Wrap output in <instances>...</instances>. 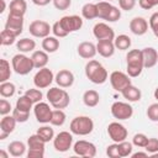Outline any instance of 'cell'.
<instances>
[{"mask_svg": "<svg viewBox=\"0 0 158 158\" xmlns=\"http://www.w3.org/2000/svg\"><path fill=\"white\" fill-rule=\"evenodd\" d=\"M84 70H85L86 78L94 84H104L109 78V74H107V70L105 69V67L95 59H90L85 64Z\"/></svg>", "mask_w": 158, "mask_h": 158, "instance_id": "6da1fadb", "label": "cell"}, {"mask_svg": "<svg viewBox=\"0 0 158 158\" xmlns=\"http://www.w3.org/2000/svg\"><path fill=\"white\" fill-rule=\"evenodd\" d=\"M126 65H127V74L131 78H137L141 75L144 64H143V54L142 49H131L126 54Z\"/></svg>", "mask_w": 158, "mask_h": 158, "instance_id": "7a4b0ae2", "label": "cell"}, {"mask_svg": "<svg viewBox=\"0 0 158 158\" xmlns=\"http://www.w3.org/2000/svg\"><path fill=\"white\" fill-rule=\"evenodd\" d=\"M46 96H47V100L53 109H62L63 110L70 102L69 94L67 93V90L64 88H60V86L59 88L53 86V88L48 89Z\"/></svg>", "mask_w": 158, "mask_h": 158, "instance_id": "3957f363", "label": "cell"}, {"mask_svg": "<svg viewBox=\"0 0 158 158\" xmlns=\"http://www.w3.org/2000/svg\"><path fill=\"white\" fill-rule=\"evenodd\" d=\"M69 130L77 136H88L94 130V121L89 116H77L70 121Z\"/></svg>", "mask_w": 158, "mask_h": 158, "instance_id": "277c9868", "label": "cell"}, {"mask_svg": "<svg viewBox=\"0 0 158 158\" xmlns=\"http://www.w3.org/2000/svg\"><path fill=\"white\" fill-rule=\"evenodd\" d=\"M11 67L14 72L19 75H26L32 69H35L31 57H27L25 53H17L11 59Z\"/></svg>", "mask_w": 158, "mask_h": 158, "instance_id": "5b68a950", "label": "cell"}, {"mask_svg": "<svg viewBox=\"0 0 158 158\" xmlns=\"http://www.w3.org/2000/svg\"><path fill=\"white\" fill-rule=\"evenodd\" d=\"M109 80H110V84H111L112 89L115 91H118V93H121L126 86L132 84L131 83V77L127 73H123V72H120V70L112 72L109 77Z\"/></svg>", "mask_w": 158, "mask_h": 158, "instance_id": "8992f818", "label": "cell"}, {"mask_svg": "<svg viewBox=\"0 0 158 158\" xmlns=\"http://www.w3.org/2000/svg\"><path fill=\"white\" fill-rule=\"evenodd\" d=\"M111 115L116 120H118V121H121V120H128L133 115V107L128 102L115 101L111 105Z\"/></svg>", "mask_w": 158, "mask_h": 158, "instance_id": "52a82bcc", "label": "cell"}, {"mask_svg": "<svg viewBox=\"0 0 158 158\" xmlns=\"http://www.w3.org/2000/svg\"><path fill=\"white\" fill-rule=\"evenodd\" d=\"M73 144V133L68 132V131H62L59 133H57L53 138V147L57 152L64 153L67 151H69V148H72Z\"/></svg>", "mask_w": 158, "mask_h": 158, "instance_id": "ba28073f", "label": "cell"}, {"mask_svg": "<svg viewBox=\"0 0 158 158\" xmlns=\"http://www.w3.org/2000/svg\"><path fill=\"white\" fill-rule=\"evenodd\" d=\"M54 80V74L53 72L44 67V68H41L38 69V72L35 74L33 77V84L36 88L38 89H44V88H48Z\"/></svg>", "mask_w": 158, "mask_h": 158, "instance_id": "9c48e42d", "label": "cell"}, {"mask_svg": "<svg viewBox=\"0 0 158 158\" xmlns=\"http://www.w3.org/2000/svg\"><path fill=\"white\" fill-rule=\"evenodd\" d=\"M30 33L36 38H44L49 36V32H52V26L43 20H35L28 26Z\"/></svg>", "mask_w": 158, "mask_h": 158, "instance_id": "30bf717a", "label": "cell"}, {"mask_svg": "<svg viewBox=\"0 0 158 158\" xmlns=\"http://www.w3.org/2000/svg\"><path fill=\"white\" fill-rule=\"evenodd\" d=\"M60 26L63 27V30L69 35L70 32H75L78 30H80L83 27V19L78 15H67L60 17L59 20Z\"/></svg>", "mask_w": 158, "mask_h": 158, "instance_id": "8fae6325", "label": "cell"}, {"mask_svg": "<svg viewBox=\"0 0 158 158\" xmlns=\"http://www.w3.org/2000/svg\"><path fill=\"white\" fill-rule=\"evenodd\" d=\"M73 151L75 154L85 158H93L96 156V147L94 143L85 141V139H79L74 143Z\"/></svg>", "mask_w": 158, "mask_h": 158, "instance_id": "7c38bea8", "label": "cell"}, {"mask_svg": "<svg viewBox=\"0 0 158 158\" xmlns=\"http://www.w3.org/2000/svg\"><path fill=\"white\" fill-rule=\"evenodd\" d=\"M107 135H109L110 139H112L116 143H120V142H122V141H125L127 138L128 131H127V128L122 123L115 121V122L109 123V126H107Z\"/></svg>", "mask_w": 158, "mask_h": 158, "instance_id": "4fadbf2b", "label": "cell"}, {"mask_svg": "<svg viewBox=\"0 0 158 158\" xmlns=\"http://www.w3.org/2000/svg\"><path fill=\"white\" fill-rule=\"evenodd\" d=\"M93 35L98 41H114L115 32L105 22H98L93 27Z\"/></svg>", "mask_w": 158, "mask_h": 158, "instance_id": "5bb4252c", "label": "cell"}, {"mask_svg": "<svg viewBox=\"0 0 158 158\" xmlns=\"http://www.w3.org/2000/svg\"><path fill=\"white\" fill-rule=\"evenodd\" d=\"M52 112H53V110L51 109L49 104H47V102L40 101V102L35 104V106H33L35 117L40 123H49Z\"/></svg>", "mask_w": 158, "mask_h": 158, "instance_id": "9a60e30c", "label": "cell"}, {"mask_svg": "<svg viewBox=\"0 0 158 158\" xmlns=\"http://www.w3.org/2000/svg\"><path fill=\"white\" fill-rule=\"evenodd\" d=\"M5 30L12 32L16 37H19L23 30V16H16L9 14L7 20L5 22Z\"/></svg>", "mask_w": 158, "mask_h": 158, "instance_id": "2e32d148", "label": "cell"}, {"mask_svg": "<svg viewBox=\"0 0 158 158\" xmlns=\"http://www.w3.org/2000/svg\"><path fill=\"white\" fill-rule=\"evenodd\" d=\"M130 31L136 36H143L148 31V22L144 17L136 16L130 21Z\"/></svg>", "mask_w": 158, "mask_h": 158, "instance_id": "e0dca14e", "label": "cell"}, {"mask_svg": "<svg viewBox=\"0 0 158 158\" xmlns=\"http://www.w3.org/2000/svg\"><path fill=\"white\" fill-rule=\"evenodd\" d=\"M54 81L60 88H64V89L65 88H70L74 84V74L68 69H60L56 74Z\"/></svg>", "mask_w": 158, "mask_h": 158, "instance_id": "ac0fdd59", "label": "cell"}, {"mask_svg": "<svg viewBox=\"0 0 158 158\" xmlns=\"http://www.w3.org/2000/svg\"><path fill=\"white\" fill-rule=\"evenodd\" d=\"M77 51H78L79 57H81L84 59H93L95 57V54L98 53L96 44H94L93 42H88V41L79 43Z\"/></svg>", "mask_w": 158, "mask_h": 158, "instance_id": "d6986e66", "label": "cell"}, {"mask_svg": "<svg viewBox=\"0 0 158 158\" xmlns=\"http://www.w3.org/2000/svg\"><path fill=\"white\" fill-rule=\"evenodd\" d=\"M142 54H143V64L144 68L149 69L153 68L157 63H158V52L156 48L153 47H146L142 49Z\"/></svg>", "mask_w": 158, "mask_h": 158, "instance_id": "ffe728a7", "label": "cell"}, {"mask_svg": "<svg viewBox=\"0 0 158 158\" xmlns=\"http://www.w3.org/2000/svg\"><path fill=\"white\" fill-rule=\"evenodd\" d=\"M115 44L114 41H98L96 43V51L98 53L104 58H110L115 53Z\"/></svg>", "mask_w": 158, "mask_h": 158, "instance_id": "44dd1931", "label": "cell"}, {"mask_svg": "<svg viewBox=\"0 0 158 158\" xmlns=\"http://www.w3.org/2000/svg\"><path fill=\"white\" fill-rule=\"evenodd\" d=\"M121 94H122L123 99H126L128 102H136V101H139V100H141V96H142L141 90H139L137 86L132 85V84L128 85V86H126V88L121 91Z\"/></svg>", "mask_w": 158, "mask_h": 158, "instance_id": "7402d4cb", "label": "cell"}, {"mask_svg": "<svg viewBox=\"0 0 158 158\" xmlns=\"http://www.w3.org/2000/svg\"><path fill=\"white\" fill-rule=\"evenodd\" d=\"M31 58H32V62H33V65H35L36 69L44 68L48 64V60H49L48 53L46 51H33Z\"/></svg>", "mask_w": 158, "mask_h": 158, "instance_id": "603a6c76", "label": "cell"}, {"mask_svg": "<svg viewBox=\"0 0 158 158\" xmlns=\"http://www.w3.org/2000/svg\"><path fill=\"white\" fill-rule=\"evenodd\" d=\"M9 9H10L11 15L25 16V14L27 11V2H26V0H11Z\"/></svg>", "mask_w": 158, "mask_h": 158, "instance_id": "cb8c5ba5", "label": "cell"}, {"mask_svg": "<svg viewBox=\"0 0 158 158\" xmlns=\"http://www.w3.org/2000/svg\"><path fill=\"white\" fill-rule=\"evenodd\" d=\"M59 48V40L56 36H47L42 40V49L47 53H54Z\"/></svg>", "mask_w": 158, "mask_h": 158, "instance_id": "d4e9b609", "label": "cell"}, {"mask_svg": "<svg viewBox=\"0 0 158 158\" xmlns=\"http://www.w3.org/2000/svg\"><path fill=\"white\" fill-rule=\"evenodd\" d=\"M100 101V95L96 90H86L83 94V102L85 104V106L88 107H95Z\"/></svg>", "mask_w": 158, "mask_h": 158, "instance_id": "484cf974", "label": "cell"}, {"mask_svg": "<svg viewBox=\"0 0 158 158\" xmlns=\"http://www.w3.org/2000/svg\"><path fill=\"white\" fill-rule=\"evenodd\" d=\"M16 123H17V121L15 120V117L12 115H5V116H2V118L0 121V131L12 133L15 131Z\"/></svg>", "mask_w": 158, "mask_h": 158, "instance_id": "4316f807", "label": "cell"}, {"mask_svg": "<svg viewBox=\"0 0 158 158\" xmlns=\"http://www.w3.org/2000/svg\"><path fill=\"white\" fill-rule=\"evenodd\" d=\"M26 144L21 141H12L9 146H7V152L10 153V156L12 157H21L25 154L26 152Z\"/></svg>", "mask_w": 158, "mask_h": 158, "instance_id": "83f0119b", "label": "cell"}, {"mask_svg": "<svg viewBox=\"0 0 158 158\" xmlns=\"http://www.w3.org/2000/svg\"><path fill=\"white\" fill-rule=\"evenodd\" d=\"M16 48L20 51V53H28V52H33V49L36 48V42L31 38H21L16 42Z\"/></svg>", "mask_w": 158, "mask_h": 158, "instance_id": "f1b7e54d", "label": "cell"}, {"mask_svg": "<svg viewBox=\"0 0 158 158\" xmlns=\"http://www.w3.org/2000/svg\"><path fill=\"white\" fill-rule=\"evenodd\" d=\"M44 144L46 142L41 138L40 135L35 133L31 135L27 138V148L28 149H35V151H44Z\"/></svg>", "mask_w": 158, "mask_h": 158, "instance_id": "f546056e", "label": "cell"}, {"mask_svg": "<svg viewBox=\"0 0 158 158\" xmlns=\"http://www.w3.org/2000/svg\"><path fill=\"white\" fill-rule=\"evenodd\" d=\"M81 16L85 20H93L98 17V6L93 2H86L81 7Z\"/></svg>", "mask_w": 158, "mask_h": 158, "instance_id": "4dcf8cb0", "label": "cell"}, {"mask_svg": "<svg viewBox=\"0 0 158 158\" xmlns=\"http://www.w3.org/2000/svg\"><path fill=\"white\" fill-rule=\"evenodd\" d=\"M67 120V115L65 112L62 110V109H54L53 112H52V117H51V125L52 126H57V127H60L64 125Z\"/></svg>", "mask_w": 158, "mask_h": 158, "instance_id": "1f68e13d", "label": "cell"}, {"mask_svg": "<svg viewBox=\"0 0 158 158\" xmlns=\"http://www.w3.org/2000/svg\"><path fill=\"white\" fill-rule=\"evenodd\" d=\"M131 38L127 36V35H118V36H116L115 37V40H114V44H115V47L117 48V49H120V51H126V49H128L130 47H131Z\"/></svg>", "mask_w": 158, "mask_h": 158, "instance_id": "d6a6232c", "label": "cell"}, {"mask_svg": "<svg viewBox=\"0 0 158 158\" xmlns=\"http://www.w3.org/2000/svg\"><path fill=\"white\" fill-rule=\"evenodd\" d=\"M11 69H12V67H10V63L6 59L0 60V83L7 81L10 79Z\"/></svg>", "mask_w": 158, "mask_h": 158, "instance_id": "836d02e7", "label": "cell"}, {"mask_svg": "<svg viewBox=\"0 0 158 158\" xmlns=\"http://www.w3.org/2000/svg\"><path fill=\"white\" fill-rule=\"evenodd\" d=\"M15 91H16V86L14 83L11 81H4L0 84V95L2 98H11L15 95Z\"/></svg>", "mask_w": 158, "mask_h": 158, "instance_id": "e575fe53", "label": "cell"}, {"mask_svg": "<svg viewBox=\"0 0 158 158\" xmlns=\"http://www.w3.org/2000/svg\"><path fill=\"white\" fill-rule=\"evenodd\" d=\"M36 133L40 135L41 138H42L46 143L49 142V141H53V138H54V131H53V128H52L51 126H47L46 123H44L43 126H41V127L37 130Z\"/></svg>", "mask_w": 158, "mask_h": 158, "instance_id": "d590c367", "label": "cell"}, {"mask_svg": "<svg viewBox=\"0 0 158 158\" xmlns=\"http://www.w3.org/2000/svg\"><path fill=\"white\" fill-rule=\"evenodd\" d=\"M96 6H98V17L106 21V19H107V16H109V12H110V10H111V7H112V5H111L109 1H100V2L96 4Z\"/></svg>", "mask_w": 158, "mask_h": 158, "instance_id": "8d00e7d4", "label": "cell"}, {"mask_svg": "<svg viewBox=\"0 0 158 158\" xmlns=\"http://www.w3.org/2000/svg\"><path fill=\"white\" fill-rule=\"evenodd\" d=\"M32 106H33V102L31 101V99H30L27 95L23 94L22 96H20V98L16 100V106H15V107H17L19 110L30 112V110L32 109Z\"/></svg>", "mask_w": 158, "mask_h": 158, "instance_id": "74e56055", "label": "cell"}, {"mask_svg": "<svg viewBox=\"0 0 158 158\" xmlns=\"http://www.w3.org/2000/svg\"><path fill=\"white\" fill-rule=\"evenodd\" d=\"M15 41H16V36L12 32H10L7 30H2L1 31V33H0V43L2 46H11V44L15 43Z\"/></svg>", "mask_w": 158, "mask_h": 158, "instance_id": "f35d334b", "label": "cell"}, {"mask_svg": "<svg viewBox=\"0 0 158 158\" xmlns=\"http://www.w3.org/2000/svg\"><path fill=\"white\" fill-rule=\"evenodd\" d=\"M132 149H133V144L132 142H128V141H122L118 143V152H120V156L121 158L122 157H128L132 154Z\"/></svg>", "mask_w": 158, "mask_h": 158, "instance_id": "ab89813d", "label": "cell"}, {"mask_svg": "<svg viewBox=\"0 0 158 158\" xmlns=\"http://www.w3.org/2000/svg\"><path fill=\"white\" fill-rule=\"evenodd\" d=\"M25 95H27L33 104H37V102L42 101V99H43V94H42L41 90H38V88H36V89H27L25 91Z\"/></svg>", "mask_w": 158, "mask_h": 158, "instance_id": "60d3db41", "label": "cell"}, {"mask_svg": "<svg viewBox=\"0 0 158 158\" xmlns=\"http://www.w3.org/2000/svg\"><path fill=\"white\" fill-rule=\"evenodd\" d=\"M148 139L149 138L144 133H136L132 138V144L136 147H139V148H144L146 144L148 143Z\"/></svg>", "mask_w": 158, "mask_h": 158, "instance_id": "b9f144b4", "label": "cell"}, {"mask_svg": "<svg viewBox=\"0 0 158 158\" xmlns=\"http://www.w3.org/2000/svg\"><path fill=\"white\" fill-rule=\"evenodd\" d=\"M146 115H147V117H148L151 121L157 122V121H158V102L151 104V105L147 107Z\"/></svg>", "mask_w": 158, "mask_h": 158, "instance_id": "7bdbcfd3", "label": "cell"}, {"mask_svg": "<svg viewBox=\"0 0 158 158\" xmlns=\"http://www.w3.org/2000/svg\"><path fill=\"white\" fill-rule=\"evenodd\" d=\"M12 116L15 117V120H16L17 122L22 123V122H26V121L28 120V117H30V112H27V111H22V110H19L17 107H15V109H12Z\"/></svg>", "mask_w": 158, "mask_h": 158, "instance_id": "ee69618b", "label": "cell"}, {"mask_svg": "<svg viewBox=\"0 0 158 158\" xmlns=\"http://www.w3.org/2000/svg\"><path fill=\"white\" fill-rule=\"evenodd\" d=\"M120 17H121V9H118L117 6H114L112 5L106 21H109V22H116V21L120 20Z\"/></svg>", "mask_w": 158, "mask_h": 158, "instance_id": "f6af8a7d", "label": "cell"}, {"mask_svg": "<svg viewBox=\"0 0 158 158\" xmlns=\"http://www.w3.org/2000/svg\"><path fill=\"white\" fill-rule=\"evenodd\" d=\"M149 27L153 32V35L158 38V11L157 12H153L149 17Z\"/></svg>", "mask_w": 158, "mask_h": 158, "instance_id": "bcb514c9", "label": "cell"}, {"mask_svg": "<svg viewBox=\"0 0 158 158\" xmlns=\"http://www.w3.org/2000/svg\"><path fill=\"white\" fill-rule=\"evenodd\" d=\"M106 154H107L110 158H121L120 152H118V143L114 142L112 144L107 146V147H106Z\"/></svg>", "mask_w": 158, "mask_h": 158, "instance_id": "7dc6e473", "label": "cell"}, {"mask_svg": "<svg viewBox=\"0 0 158 158\" xmlns=\"http://www.w3.org/2000/svg\"><path fill=\"white\" fill-rule=\"evenodd\" d=\"M52 32H53V35L56 36V37H58V38H63V37H67L68 36V33L63 30V27L60 26V23H59V21H56L54 23H53V26H52Z\"/></svg>", "mask_w": 158, "mask_h": 158, "instance_id": "c3c4849f", "label": "cell"}, {"mask_svg": "<svg viewBox=\"0 0 158 158\" xmlns=\"http://www.w3.org/2000/svg\"><path fill=\"white\" fill-rule=\"evenodd\" d=\"M144 149H146L149 154L158 152V138H149V139H148V143H147L146 147H144Z\"/></svg>", "mask_w": 158, "mask_h": 158, "instance_id": "681fc988", "label": "cell"}, {"mask_svg": "<svg viewBox=\"0 0 158 158\" xmlns=\"http://www.w3.org/2000/svg\"><path fill=\"white\" fill-rule=\"evenodd\" d=\"M54 7L57 10H68L72 5V0H52Z\"/></svg>", "mask_w": 158, "mask_h": 158, "instance_id": "f907efd6", "label": "cell"}, {"mask_svg": "<svg viewBox=\"0 0 158 158\" xmlns=\"http://www.w3.org/2000/svg\"><path fill=\"white\" fill-rule=\"evenodd\" d=\"M10 111H12L10 101H7L6 99H1L0 100V115H2V116L9 115Z\"/></svg>", "mask_w": 158, "mask_h": 158, "instance_id": "816d5d0a", "label": "cell"}, {"mask_svg": "<svg viewBox=\"0 0 158 158\" xmlns=\"http://www.w3.org/2000/svg\"><path fill=\"white\" fill-rule=\"evenodd\" d=\"M118 6L121 10L131 11L136 6V0H118Z\"/></svg>", "mask_w": 158, "mask_h": 158, "instance_id": "f5cc1de1", "label": "cell"}, {"mask_svg": "<svg viewBox=\"0 0 158 158\" xmlns=\"http://www.w3.org/2000/svg\"><path fill=\"white\" fill-rule=\"evenodd\" d=\"M138 5L144 10H149L158 5V0H138Z\"/></svg>", "mask_w": 158, "mask_h": 158, "instance_id": "db71d44e", "label": "cell"}, {"mask_svg": "<svg viewBox=\"0 0 158 158\" xmlns=\"http://www.w3.org/2000/svg\"><path fill=\"white\" fill-rule=\"evenodd\" d=\"M44 151H35V149H28L27 157L28 158H43Z\"/></svg>", "mask_w": 158, "mask_h": 158, "instance_id": "11a10c76", "label": "cell"}, {"mask_svg": "<svg viewBox=\"0 0 158 158\" xmlns=\"http://www.w3.org/2000/svg\"><path fill=\"white\" fill-rule=\"evenodd\" d=\"M51 1H52V0H32V2H33L35 5H37V6H46V5H48Z\"/></svg>", "mask_w": 158, "mask_h": 158, "instance_id": "9f6ffc18", "label": "cell"}, {"mask_svg": "<svg viewBox=\"0 0 158 158\" xmlns=\"http://www.w3.org/2000/svg\"><path fill=\"white\" fill-rule=\"evenodd\" d=\"M148 152L146 151V152H136V153H132L131 154V157L132 158H138V157H143V158H147L148 157Z\"/></svg>", "mask_w": 158, "mask_h": 158, "instance_id": "6f0895ef", "label": "cell"}, {"mask_svg": "<svg viewBox=\"0 0 158 158\" xmlns=\"http://www.w3.org/2000/svg\"><path fill=\"white\" fill-rule=\"evenodd\" d=\"M9 135H10V133H7V132L0 131V139H1V141H4V139H5V138H6L7 136H9Z\"/></svg>", "mask_w": 158, "mask_h": 158, "instance_id": "680465c9", "label": "cell"}, {"mask_svg": "<svg viewBox=\"0 0 158 158\" xmlns=\"http://www.w3.org/2000/svg\"><path fill=\"white\" fill-rule=\"evenodd\" d=\"M10 153H6L5 151H0V158H9Z\"/></svg>", "mask_w": 158, "mask_h": 158, "instance_id": "91938a15", "label": "cell"}, {"mask_svg": "<svg viewBox=\"0 0 158 158\" xmlns=\"http://www.w3.org/2000/svg\"><path fill=\"white\" fill-rule=\"evenodd\" d=\"M0 1H1V10H0V12H4L5 9H6V4H5V0H0Z\"/></svg>", "mask_w": 158, "mask_h": 158, "instance_id": "94428289", "label": "cell"}, {"mask_svg": "<svg viewBox=\"0 0 158 158\" xmlns=\"http://www.w3.org/2000/svg\"><path fill=\"white\" fill-rule=\"evenodd\" d=\"M153 95H154V99L158 101V86L154 89V93H153Z\"/></svg>", "mask_w": 158, "mask_h": 158, "instance_id": "6125c7cd", "label": "cell"}, {"mask_svg": "<svg viewBox=\"0 0 158 158\" xmlns=\"http://www.w3.org/2000/svg\"><path fill=\"white\" fill-rule=\"evenodd\" d=\"M151 157H152V158H157V157H158V152H156V153H152V154H151Z\"/></svg>", "mask_w": 158, "mask_h": 158, "instance_id": "be15d7a7", "label": "cell"}, {"mask_svg": "<svg viewBox=\"0 0 158 158\" xmlns=\"http://www.w3.org/2000/svg\"><path fill=\"white\" fill-rule=\"evenodd\" d=\"M107 1H111V0H107Z\"/></svg>", "mask_w": 158, "mask_h": 158, "instance_id": "e7e4bbea", "label": "cell"}]
</instances>
